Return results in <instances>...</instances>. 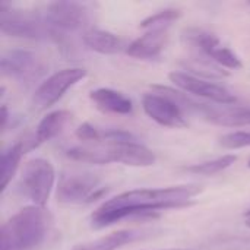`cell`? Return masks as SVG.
I'll list each match as a JSON object with an SVG mask.
<instances>
[{"mask_svg": "<svg viewBox=\"0 0 250 250\" xmlns=\"http://www.w3.org/2000/svg\"><path fill=\"white\" fill-rule=\"evenodd\" d=\"M72 120V113L67 110H56L48 113L37 126L34 142L31 148H37L44 142H48L50 139L56 138L62 130L67 126V123Z\"/></svg>", "mask_w": 250, "mask_h": 250, "instance_id": "2e32d148", "label": "cell"}, {"mask_svg": "<svg viewBox=\"0 0 250 250\" xmlns=\"http://www.w3.org/2000/svg\"><path fill=\"white\" fill-rule=\"evenodd\" d=\"M56 182V171L53 164L44 158H34L26 163L19 189L25 198H28L32 205L44 208L50 199Z\"/></svg>", "mask_w": 250, "mask_h": 250, "instance_id": "8992f818", "label": "cell"}, {"mask_svg": "<svg viewBox=\"0 0 250 250\" xmlns=\"http://www.w3.org/2000/svg\"><path fill=\"white\" fill-rule=\"evenodd\" d=\"M236 161H237V157L230 154V155H223L220 158L205 161V163H201V164H193L190 167H186L185 170L188 173H192V174H196V176H214V174H218V173L227 170Z\"/></svg>", "mask_w": 250, "mask_h": 250, "instance_id": "d6986e66", "label": "cell"}, {"mask_svg": "<svg viewBox=\"0 0 250 250\" xmlns=\"http://www.w3.org/2000/svg\"><path fill=\"white\" fill-rule=\"evenodd\" d=\"M182 16V12L179 9H164V10H160L148 18H145L139 26L141 28H145V29H158V28H167L176 22L177 19H180Z\"/></svg>", "mask_w": 250, "mask_h": 250, "instance_id": "ffe728a7", "label": "cell"}, {"mask_svg": "<svg viewBox=\"0 0 250 250\" xmlns=\"http://www.w3.org/2000/svg\"><path fill=\"white\" fill-rule=\"evenodd\" d=\"M3 76L16 79L19 82H31L42 72V66L35 53L29 50H9L3 53L0 60Z\"/></svg>", "mask_w": 250, "mask_h": 250, "instance_id": "7c38bea8", "label": "cell"}, {"mask_svg": "<svg viewBox=\"0 0 250 250\" xmlns=\"http://www.w3.org/2000/svg\"><path fill=\"white\" fill-rule=\"evenodd\" d=\"M76 138L79 141H92V142H98V136H100V129L92 126L91 123H82L76 132H75Z\"/></svg>", "mask_w": 250, "mask_h": 250, "instance_id": "cb8c5ba5", "label": "cell"}, {"mask_svg": "<svg viewBox=\"0 0 250 250\" xmlns=\"http://www.w3.org/2000/svg\"><path fill=\"white\" fill-rule=\"evenodd\" d=\"M48 26L54 32V42H60L66 32L83 29L91 21V10L78 1H54L42 12Z\"/></svg>", "mask_w": 250, "mask_h": 250, "instance_id": "52a82bcc", "label": "cell"}, {"mask_svg": "<svg viewBox=\"0 0 250 250\" xmlns=\"http://www.w3.org/2000/svg\"><path fill=\"white\" fill-rule=\"evenodd\" d=\"M142 108L145 114L161 126L171 129H183L188 126L182 107L167 95L148 92L142 95Z\"/></svg>", "mask_w": 250, "mask_h": 250, "instance_id": "8fae6325", "label": "cell"}, {"mask_svg": "<svg viewBox=\"0 0 250 250\" xmlns=\"http://www.w3.org/2000/svg\"><path fill=\"white\" fill-rule=\"evenodd\" d=\"M202 192L198 185H180L161 189H138L114 196L97 208L91 215V227L105 229L126 218H144L158 211L188 208Z\"/></svg>", "mask_w": 250, "mask_h": 250, "instance_id": "6da1fadb", "label": "cell"}, {"mask_svg": "<svg viewBox=\"0 0 250 250\" xmlns=\"http://www.w3.org/2000/svg\"><path fill=\"white\" fill-rule=\"evenodd\" d=\"M168 79L183 92H189L198 95L201 98L209 100L218 105H233L237 100L236 97L223 85L215 82L202 79L199 76H193L186 72H171Z\"/></svg>", "mask_w": 250, "mask_h": 250, "instance_id": "30bf717a", "label": "cell"}, {"mask_svg": "<svg viewBox=\"0 0 250 250\" xmlns=\"http://www.w3.org/2000/svg\"><path fill=\"white\" fill-rule=\"evenodd\" d=\"M89 100L103 113L127 116V114H132L133 111L132 101L122 92L111 89V88H97L91 91Z\"/></svg>", "mask_w": 250, "mask_h": 250, "instance_id": "5bb4252c", "label": "cell"}, {"mask_svg": "<svg viewBox=\"0 0 250 250\" xmlns=\"http://www.w3.org/2000/svg\"><path fill=\"white\" fill-rule=\"evenodd\" d=\"M0 28L1 34L12 38L23 40H51L54 32L48 26L42 12H29L0 4Z\"/></svg>", "mask_w": 250, "mask_h": 250, "instance_id": "5b68a950", "label": "cell"}, {"mask_svg": "<svg viewBox=\"0 0 250 250\" xmlns=\"http://www.w3.org/2000/svg\"><path fill=\"white\" fill-rule=\"evenodd\" d=\"M105 193L98 176L92 173H67L60 177L57 201L63 205L91 204Z\"/></svg>", "mask_w": 250, "mask_h": 250, "instance_id": "ba28073f", "label": "cell"}, {"mask_svg": "<svg viewBox=\"0 0 250 250\" xmlns=\"http://www.w3.org/2000/svg\"><path fill=\"white\" fill-rule=\"evenodd\" d=\"M66 157L85 164L120 163L130 167H151L155 164V154L139 142L105 144V146H73L66 151Z\"/></svg>", "mask_w": 250, "mask_h": 250, "instance_id": "3957f363", "label": "cell"}, {"mask_svg": "<svg viewBox=\"0 0 250 250\" xmlns=\"http://www.w3.org/2000/svg\"><path fill=\"white\" fill-rule=\"evenodd\" d=\"M166 250H192V249H166Z\"/></svg>", "mask_w": 250, "mask_h": 250, "instance_id": "4316f807", "label": "cell"}, {"mask_svg": "<svg viewBox=\"0 0 250 250\" xmlns=\"http://www.w3.org/2000/svg\"><path fill=\"white\" fill-rule=\"evenodd\" d=\"M220 145L226 149H240L250 146V132H231L220 138Z\"/></svg>", "mask_w": 250, "mask_h": 250, "instance_id": "603a6c76", "label": "cell"}, {"mask_svg": "<svg viewBox=\"0 0 250 250\" xmlns=\"http://www.w3.org/2000/svg\"><path fill=\"white\" fill-rule=\"evenodd\" d=\"M85 76L86 70L83 67H67L53 73L37 88L32 97L34 108L41 111L51 107Z\"/></svg>", "mask_w": 250, "mask_h": 250, "instance_id": "9c48e42d", "label": "cell"}, {"mask_svg": "<svg viewBox=\"0 0 250 250\" xmlns=\"http://www.w3.org/2000/svg\"><path fill=\"white\" fill-rule=\"evenodd\" d=\"M149 236V231L144 230H119L108 236L100 237L92 242L81 243L75 246L73 250H117L123 248L125 245L146 239Z\"/></svg>", "mask_w": 250, "mask_h": 250, "instance_id": "9a60e30c", "label": "cell"}, {"mask_svg": "<svg viewBox=\"0 0 250 250\" xmlns=\"http://www.w3.org/2000/svg\"><path fill=\"white\" fill-rule=\"evenodd\" d=\"M249 168H250V161H249Z\"/></svg>", "mask_w": 250, "mask_h": 250, "instance_id": "83f0119b", "label": "cell"}, {"mask_svg": "<svg viewBox=\"0 0 250 250\" xmlns=\"http://www.w3.org/2000/svg\"><path fill=\"white\" fill-rule=\"evenodd\" d=\"M82 41L86 48L98 54H117L123 50V41L113 32L91 28L83 32Z\"/></svg>", "mask_w": 250, "mask_h": 250, "instance_id": "e0dca14e", "label": "cell"}, {"mask_svg": "<svg viewBox=\"0 0 250 250\" xmlns=\"http://www.w3.org/2000/svg\"><path fill=\"white\" fill-rule=\"evenodd\" d=\"M7 120H9V113H7V107L3 104L1 105V129L6 130V126H7Z\"/></svg>", "mask_w": 250, "mask_h": 250, "instance_id": "d4e9b609", "label": "cell"}, {"mask_svg": "<svg viewBox=\"0 0 250 250\" xmlns=\"http://www.w3.org/2000/svg\"><path fill=\"white\" fill-rule=\"evenodd\" d=\"M208 250H250V237L246 236H227L211 240L207 246Z\"/></svg>", "mask_w": 250, "mask_h": 250, "instance_id": "7402d4cb", "label": "cell"}, {"mask_svg": "<svg viewBox=\"0 0 250 250\" xmlns=\"http://www.w3.org/2000/svg\"><path fill=\"white\" fill-rule=\"evenodd\" d=\"M207 59L212 60L220 67H226V69H231V70H237V69H242L243 67V63L239 59V56L234 54L229 47H226L223 44H220L218 47H215L208 54Z\"/></svg>", "mask_w": 250, "mask_h": 250, "instance_id": "44dd1931", "label": "cell"}, {"mask_svg": "<svg viewBox=\"0 0 250 250\" xmlns=\"http://www.w3.org/2000/svg\"><path fill=\"white\" fill-rule=\"evenodd\" d=\"M51 226L53 217L48 209L25 207L3 224L0 250H34L45 240Z\"/></svg>", "mask_w": 250, "mask_h": 250, "instance_id": "7a4b0ae2", "label": "cell"}, {"mask_svg": "<svg viewBox=\"0 0 250 250\" xmlns=\"http://www.w3.org/2000/svg\"><path fill=\"white\" fill-rule=\"evenodd\" d=\"M23 155V145L22 142H16L13 145H10L7 149L3 151L1 154V173H0V188L1 192L6 190V188L9 186V183L12 182L13 176L16 174L19 164H21V158Z\"/></svg>", "mask_w": 250, "mask_h": 250, "instance_id": "ac0fdd59", "label": "cell"}, {"mask_svg": "<svg viewBox=\"0 0 250 250\" xmlns=\"http://www.w3.org/2000/svg\"><path fill=\"white\" fill-rule=\"evenodd\" d=\"M152 89L158 94L167 95L174 100L182 110L192 114L201 116L207 122L226 127H242L250 126V107H234V105H211L207 103H198L186 97V94L176 91L166 85H152Z\"/></svg>", "mask_w": 250, "mask_h": 250, "instance_id": "277c9868", "label": "cell"}, {"mask_svg": "<svg viewBox=\"0 0 250 250\" xmlns=\"http://www.w3.org/2000/svg\"><path fill=\"white\" fill-rule=\"evenodd\" d=\"M168 41L167 28L149 29L126 47V54L139 60H155L161 56Z\"/></svg>", "mask_w": 250, "mask_h": 250, "instance_id": "4fadbf2b", "label": "cell"}, {"mask_svg": "<svg viewBox=\"0 0 250 250\" xmlns=\"http://www.w3.org/2000/svg\"><path fill=\"white\" fill-rule=\"evenodd\" d=\"M245 224H246V226L250 229V211L245 214Z\"/></svg>", "mask_w": 250, "mask_h": 250, "instance_id": "484cf974", "label": "cell"}]
</instances>
